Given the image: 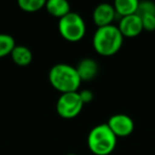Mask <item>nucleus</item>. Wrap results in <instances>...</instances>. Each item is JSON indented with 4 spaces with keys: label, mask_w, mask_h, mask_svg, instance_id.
I'll use <instances>...</instances> for the list:
<instances>
[{
    "label": "nucleus",
    "mask_w": 155,
    "mask_h": 155,
    "mask_svg": "<svg viewBox=\"0 0 155 155\" xmlns=\"http://www.w3.org/2000/svg\"><path fill=\"white\" fill-rule=\"evenodd\" d=\"M123 36L117 26L100 27L96 30L93 37L95 50L103 56H110L117 53L122 46Z\"/></svg>",
    "instance_id": "f257e3e1"
},
{
    "label": "nucleus",
    "mask_w": 155,
    "mask_h": 155,
    "mask_svg": "<svg viewBox=\"0 0 155 155\" xmlns=\"http://www.w3.org/2000/svg\"><path fill=\"white\" fill-rule=\"evenodd\" d=\"M50 84L62 94L77 91L81 85V79L75 67L68 64H56L49 71Z\"/></svg>",
    "instance_id": "f03ea898"
},
{
    "label": "nucleus",
    "mask_w": 155,
    "mask_h": 155,
    "mask_svg": "<svg viewBox=\"0 0 155 155\" xmlns=\"http://www.w3.org/2000/svg\"><path fill=\"white\" fill-rule=\"evenodd\" d=\"M117 143V137L106 123L98 124L91 130L87 144L95 155H110Z\"/></svg>",
    "instance_id": "7ed1b4c3"
},
{
    "label": "nucleus",
    "mask_w": 155,
    "mask_h": 155,
    "mask_svg": "<svg viewBox=\"0 0 155 155\" xmlns=\"http://www.w3.org/2000/svg\"><path fill=\"white\" fill-rule=\"evenodd\" d=\"M58 31L65 39L69 41H78L83 38L86 32L84 19L78 13L69 12L64 17L60 18Z\"/></svg>",
    "instance_id": "20e7f679"
},
{
    "label": "nucleus",
    "mask_w": 155,
    "mask_h": 155,
    "mask_svg": "<svg viewBox=\"0 0 155 155\" xmlns=\"http://www.w3.org/2000/svg\"><path fill=\"white\" fill-rule=\"evenodd\" d=\"M84 103L78 91L65 93L60 96L56 102V112L61 117L70 119L78 116L82 110Z\"/></svg>",
    "instance_id": "39448f33"
},
{
    "label": "nucleus",
    "mask_w": 155,
    "mask_h": 155,
    "mask_svg": "<svg viewBox=\"0 0 155 155\" xmlns=\"http://www.w3.org/2000/svg\"><path fill=\"white\" fill-rule=\"evenodd\" d=\"M106 124L110 127L116 137H127L131 135L134 130V121L125 114L113 115Z\"/></svg>",
    "instance_id": "423d86ee"
},
{
    "label": "nucleus",
    "mask_w": 155,
    "mask_h": 155,
    "mask_svg": "<svg viewBox=\"0 0 155 155\" xmlns=\"http://www.w3.org/2000/svg\"><path fill=\"white\" fill-rule=\"evenodd\" d=\"M117 27L120 30L123 37H135L139 35L143 30L141 19L137 14L121 17L119 26Z\"/></svg>",
    "instance_id": "0eeeda50"
},
{
    "label": "nucleus",
    "mask_w": 155,
    "mask_h": 155,
    "mask_svg": "<svg viewBox=\"0 0 155 155\" xmlns=\"http://www.w3.org/2000/svg\"><path fill=\"white\" fill-rule=\"evenodd\" d=\"M116 15L117 14L116 11H115L114 5H112L110 3L104 2L100 3L94 10L93 19L94 22L97 25L98 28H100V27H105L112 25Z\"/></svg>",
    "instance_id": "6e6552de"
},
{
    "label": "nucleus",
    "mask_w": 155,
    "mask_h": 155,
    "mask_svg": "<svg viewBox=\"0 0 155 155\" xmlns=\"http://www.w3.org/2000/svg\"><path fill=\"white\" fill-rule=\"evenodd\" d=\"M98 64L95 60L91 58H85L79 62L75 69L81 81H91L95 79L98 73Z\"/></svg>",
    "instance_id": "1a4fd4ad"
},
{
    "label": "nucleus",
    "mask_w": 155,
    "mask_h": 155,
    "mask_svg": "<svg viewBox=\"0 0 155 155\" xmlns=\"http://www.w3.org/2000/svg\"><path fill=\"white\" fill-rule=\"evenodd\" d=\"M46 10L52 16L62 18L70 12V5L66 0H48L46 1Z\"/></svg>",
    "instance_id": "9d476101"
},
{
    "label": "nucleus",
    "mask_w": 155,
    "mask_h": 155,
    "mask_svg": "<svg viewBox=\"0 0 155 155\" xmlns=\"http://www.w3.org/2000/svg\"><path fill=\"white\" fill-rule=\"evenodd\" d=\"M12 60L15 64L19 65V66H27L32 62V52L26 46H15V48L13 49L11 53Z\"/></svg>",
    "instance_id": "9b49d317"
},
{
    "label": "nucleus",
    "mask_w": 155,
    "mask_h": 155,
    "mask_svg": "<svg viewBox=\"0 0 155 155\" xmlns=\"http://www.w3.org/2000/svg\"><path fill=\"white\" fill-rule=\"evenodd\" d=\"M139 1L137 0H116L114 2V8L117 15L121 17L136 14Z\"/></svg>",
    "instance_id": "f8f14e48"
},
{
    "label": "nucleus",
    "mask_w": 155,
    "mask_h": 155,
    "mask_svg": "<svg viewBox=\"0 0 155 155\" xmlns=\"http://www.w3.org/2000/svg\"><path fill=\"white\" fill-rule=\"evenodd\" d=\"M15 46V39L13 36L5 33H0V58L11 54Z\"/></svg>",
    "instance_id": "ddd939ff"
},
{
    "label": "nucleus",
    "mask_w": 155,
    "mask_h": 155,
    "mask_svg": "<svg viewBox=\"0 0 155 155\" xmlns=\"http://www.w3.org/2000/svg\"><path fill=\"white\" fill-rule=\"evenodd\" d=\"M18 5L25 12L33 13L43 9L46 5L45 0H18Z\"/></svg>",
    "instance_id": "4468645a"
},
{
    "label": "nucleus",
    "mask_w": 155,
    "mask_h": 155,
    "mask_svg": "<svg viewBox=\"0 0 155 155\" xmlns=\"http://www.w3.org/2000/svg\"><path fill=\"white\" fill-rule=\"evenodd\" d=\"M138 16H142L144 14H155V3L151 1H142L138 3L137 12Z\"/></svg>",
    "instance_id": "2eb2a0df"
},
{
    "label": "nucleus",
    "mask_w": 155,
    "mask_h": 155,
    "mask_svg": "<svg viewBox=\"0 0 155 155\" xmlns=\"http://www.w3.org/2000/svg\"><path fill=\"white\" fill-rule=\"evenodd\" d=\"M142 22V28L147 31L155 30V14H144L139 16Z\"/></svg>",
    "instance_id": "dca6fc26"
},
{
    "label": "nucleus",
    "mask_w": 155,
    "mask_h": 155,
    "mask_svg": "<svg viewBox=\"0 0 155 155\" xmlns=\"http://www.w3.org/2000/svg\"><path fill=\"white\" fill-rule=\"evenodd\" d=\"M80 94V97H81V100H82L83 103H89V102L93 101L94 99V94L91 91H89V89H84V91H82Z\"/></svg>",
    "instance_id": "f3484780"
},
{
    "label": "nucleus",
    "mask_w": 155,
    "mask_h": 155,
    "mask_svg": "<svg viewBox=\"0 0 155 155\" xmlns=\"http://www.w3.org/2000/svg\"><path fill=\"white\" fill-rule=\"evenodd\" d=\"M66 155H77V154H74V153H68V154H66Z\"/></svg>",
    "instance_id": "a211bd4d"
}]
</instances>
